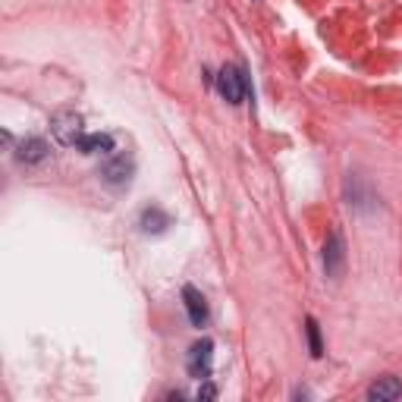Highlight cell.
I'll return each mask as SVG.
<instances>
[{"mask_svg":"<svg viewBox=\"0 0 402 402\" xmlns=\"http://www.w3.org/2000/svg\"><path fill=\"white\" fill-rule=\"evenodd\" d=\"M305 333H308V349H311V355H314V359H321V355H324V343H321V327H318V321H314V318L305 321Z\"/></svg>","mask_w":402,"mask_h":402,"instance_id":"11","label":"cell"},{"mask_svg":"<svg viewBox=\"0 0 402 402\" xmlns=\"http://www.w3.org/2000/svg\"><path fill=\"white\" fill-rule=\"evenodd\" d=\"M50 132H54V139L60 141V145H66V148H72L79 141H82V117H79L76 110H57L54 117H50Z\"/></svg>","mask_w":402,"mask_h":402,"instance_id":"1","label":"cell"},{"mask_svg":"<svg viewBox=\"0 0 402 402\" xmlns=\"http://www.w3.org/2000/svg\"><path fill=\"white\" fill-rule=\"evenodd\" d=\"M324 270L333 280H339L343 270H346V242H343L339 233H330V239L324 245Z\"/></svg>","mask_w":402,"mask_h":402,"instance_id":"5","label":"cell"},{"mask_svg":"<svg viewBox=\"0 0 402 402\" xmlns=\"http://www.w3.org/2000/svg\"><path fill=\"white\" fill-rule=\"evenodd\" d=\"M79 151H85V154H110V151H113V135H107V132L82 135Z\"/></svg>","mask_w":402,"mask_h":402,"instance_id":"10","label":"cell"},{"mask_svg":"<svg viewBox=\"0 0 402 402\" xmlns=\"http://www.w3.org/2000/svg\"><path fill=\"white\" fill-rule=\"evenodd\" d=\"M48 154H50V148L44 139H26L16 148V161L19 163H41V161H48Z\"/></svg>","mask_w":402,"mask_h":402,"instance_id":"9","label":"cell"},{"mask_svg":"<svg viewBox=\"0 0 402 402\" xmlns=\"http://www.w3.org/2000/svg\"><path fill=\"white\" fill-rule=\"evenodd\" d=\"M399 396H402V383H399V377H393V374L377 377V381L368 387V399H374V402H393V399H399Z\"/></svg>","mask_w":402,"mask_h":402,"instance_id":"7","label":"cell"},{"mask_svg":"<svg viewBox=\"0 0 402 402\" xmlns=\"http://www.w3.org/2000/svg\"><path fill=\"white\" fill-rule=\"evenodd\" d=\"M132 177H135V157L132 154H117L101 167V179H104L107 185H113V189H126V185L132 183Z\"/></svg>","mask_w":402,"mask_h":402,"instance_id":"3","label":"cell"},{"mask_svg":"<svg viewBox=\"0 0 402 402\" xmlns=\"http://www.w3.org/2000/svg\"><path fill=\"white\" fill-rule=\"evenodd\" d=\"M211 365H214V343L211 339H198L195 346L189 349V359H185L189 374L198 377V381H208L211 377Z\"/></svg>","mask_w":402,"mask_h":402,"instance_id":"4","label":"cell"},{"mask_svg":"<svg viewBox=\"0 0 402 402\" xmlns=\"http://www.w3.org/2000/svg\"><path fill=\"white\" fill-rule=\"evenodd\" d=\"M198 399L201 402H208V399H217V387H214V383H201V387H198Z\"/></svg>","mask_w":402,"mask_h":402,"instance_id":"12","label":"cell"},{"mask_svg":"<svg viewBox=\"0 0 402 402\" xmlns=\"http://www.w3.org/2000/svg\"><path fill=\"white\" fill-rule=\"evenodd\" d=\"M139 223H141V230H145V233L161 236V233H167L170 226H173V217H170L167 211H161V208H145V211H141V217H139Z\"/></svg>","mask_w":402,"mask_h":402,"instance_id":"8","label":"cell"},{"mask_svg":"<svg viewBox=\"0 0 402 402\" xmlns=\"http://www.w3.org/2000/svg\"><path fill=\"white\" fill-rule=\"evenodd\" d=\"M217 88H220V94H223L230 104H242V98L252 92L245 70H239V66H223L220 76H217Z\"/></svg>","mask_w":402,"mask_h":402,"instance_id":"2","label":"cell"},{"mask_svg":"<svg viewBox=\"0 0 402 402\" xmlns=\"http://www.w3.org/2000/svg\"><path fill=\"white\" fill-rule=\"evenodd\" d=\"M183 302H185V311H189V321L192 327H205L208 324V302L205 296L195 290V286H183Z\"/></svg>","mask_w":402,"mask_h":402,"instance_id":"6","label":"cell"}]
</instances>
